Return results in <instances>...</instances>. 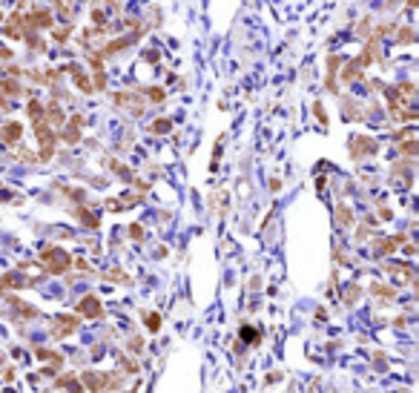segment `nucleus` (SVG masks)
Returning <instances> with one entry per match:
<instances>
[{"label":"nucleus","mask_w":419,"mask_h":393,"mask_svg":"<svg viewBox=\"0 0 419 393\" xmlns=\"http://www.w3.org/2000/svg\"><path fill=\"white\" fill-rule=\"evenodd\" d=\"M399 150L405 152V155H413V152H416V141H405V143L399 146Z\"/></svg>","instance_id":"nucleus-17"},{"label":"nucleus","mask_w":419,"mask_h":393,"mask_svg":"<svg viewBox=\"0 0 419 393\" xmlns=\"http://www.w3.org/2000/svg\"><path fill=\"white\" fill-rule=\"evenodd\" d=\"M170 126H172V124L167 121V118H158V121H155V124L150 126V129H152V132H158V135H161V132H170Z\"/></svg>","instance_id":"nucleus-11"},{"label":"nucleus","mask_w":419,"mask_h":393,"mask_svg":"<svg viewBox=\"0 0 419 393\" xmlns=\"http://www.w3.org/2000/svg\"><path fill=\"white\" fill-rule=\"evenodd\" d=\"M55 6H58V12H61L63 18H69V12H72V0H52Z\"/></svg>","instance_id":"nucleus-13"},{"label":"nucleus","mask_w":419,"mask_h":393,"mask_svg":"<svg viewBox=\"0 0 419 393\" xmlns=\"http://www.w3.org/2000/svg\"><path fill=\"white\" fill-rule=\"evenodd\" d=\"M52 23H55L52 12H46V9H35L32 15L23 18V26H29V29H52Z\"/></svg>","instance_id":"nucleus-3"},{"label":"nucleus","mask_w":419,"mask_h":393,"mask_svg":"<svg viewBox=\"0 0 419 393\" xmlns=\"http://www.w3.org/2000/svg\"><path fill=\"white\" fill-rule=\"evenodd\" d=\"M40 261L46 264V270H49V273H63V270L72 264V259L63 250H58V247H46V250L40 253Z\"/></svg>","instance_id":"nucleus-1"},{"label":"nucleus","mask_w":419,"mask_h":393,"mask_svg":"<svg viewBox=\"0 0 419 393\" xmlns=\"http://www.w3.org/2000/svg\"><path fill=\"white\" fill-rule=\"evenodd\" d=\"M72 75H75V81H78L80 92H92V83L86 81V75H83V72H80V69H75V66H72Z\"/></svg>","instance_id":"nucleus-10"},{"label":"nucleus","mask_w":419,"mask_h":393,"mask_svg":"<svg viewBox=\"0 0 419 393\" xmlns=\"http://www.w3.org/2000/svg\"><path fill=\"white\" fill-rule=\"evenodd\" d=\"M0 86H3V89L9 92V95H20V86H18V83H15V81H3V83H0Z\"/></svg>","instance_id":"nucleus-16"},{"label":"nucleus","mask_w":419,"mask_h":393,"mask_svg":"<svg viewBox=\"0 0 419 393\" xmlns=\"http://www.w3.org/2000/svg\"><path fill=\"white\" fill-rule=\"evenodd\" d=\"M147 324H150V330H158L161 319H158V316H155V313H150V316H147Z\"/></svg>","instance_id":"nucleus-18"},{"label":"nucleus","mask_w":419,"mask_h":393,"mask_svg":"<svg viewBox=\"0 0 419 393\" xmlns=\"http://www.w3.org/2000/svg\"><path fill=\"white\" fill-rule=\"evenodd\" d=\"M350 152H353V158H365V155L376 152V141H374V138H353Z\"/></svg>","instance_id":"nucleus-5"},{"label":"nucleus","mask_w":419,"mask_h":393,"mask_svg":"<svg viewBox=\"0 0 419 393\" xmlns=\"http://www.w3.org/2000/svg\"><path fill=\"white\" fill-rule=\"evenodd\" d=\"M20 132H23V126L20 124H6L3 126V132H0V138H3L6 143H15L20 138Z\"/></svg>","instance_id":"nucleus-9"},{"label":"nucleus","mask_w":419,"mask_h":393,"mask_svg":"<svg viewBox=\"0 0 419 393\" xmlns=\"http://www.w3.org/2000/svg\"><path fill=\"white\" fill-rule=\"evenodd\" d=\"M339 224H342V227H348V224H353V215H348V207H345V204L339 207Z\"/></svg>","instance_id":"nucleus-15"},{"label":"nucleus","mask_w":419,"mask_h":393,"mask_svg":"<svg viewBox=\"0 0 419 393\" xmlns=\"http://www.w3.org/2000/svg\"><path fill=\"white\" fill-rule=\"evenodd\" d=\"M58 327L61 330H55V336H66V333H72V327H78V319L75 316H58Z\"/></svg>","instance_id":"nucleus-8"},{"label":"nucleus","mask_w":419,"mask_h":393,"mask_svg":"<svg viewBox=\"0 0 419 393\" xmlns=\"http://www.w3.org/2000/svg\"><path fill=\"white\" fill-rule=\"evenodd\" d=\"M396 40H399V43H410V40H413V29H399V35H396Z\"/></svg>","instance_id":"nucleus-14"},{"label":"nucleus","mask_w":419,"mask_h":393,"mask_svg":"<svg viewBox=\"0 0 419 393\" xmlns=\"http://www.w3.org/2000/svg\"><path fill=\"white\" fill-rule=\"evenodd\" d=\"M35 135L40 141V161H49L52 158V150H55V135L49 132L46 121H35Z\"/></svg>","instance_id":"nucleus-2"},{"label":"nucleus","mask_w":419,"mask_h":393,"mask_svg":"<svg viewBox=\"0 0 419 393\" xmlns=\"http://www.w3.org/2000/svg\"><path fill=\"white\" fill-rule=\"evenodd\" d=\"M115 104H118L121 109H129L132 115H141V112H144V104L135 98L132 92H118V95H115Z\"/></svg>","instance_id":"nucleus-4"},{"label":"nucleus","mask_w":419,"mask_h":393,"mask_svg":"<svg viewBox=\"0 0 419 393\" xmlns=\"http://www.w3.org/2000/svg\"><path fill=\"white\" fill-rule=\"evenodd\" d=\"M3 32H6L9 37H26V35H23V15H12V18L6 20Z\"/></svg>","instance_id":"nucleus-7"},{"label":"nucleus","mask_w":419,"mask_h":393,"mask_svg":"<svg viewBox=\"0 0 419 393\" xmlns=\"http://www.w3.org/2000/svg\"><path fill=\"white\" fill-rule=\"evenodd\" d=\"M78 313L89 316V319H98V316H101V302L95 299V296H86V299L78 304Z\"/></svg>","instance_id":"nucleus-6"},{"label":"nucleus","mask_w":419,"mask_h":393,"mask_svg":"<svg viewBox=\"0 0 419 393\" xmlns=\"http://www.w3.org/2000/svg\"><path fill=\"white\" fill-rule=\"evenodd\" d=\"M342 78H345V81H356V78H359V63H348Z\"/></svg>","instance_id":"nucleus-12"},{"label":"nucleus","mask_w":419,"mask_h":393,"mask_svg":"<svg viewBox=\"0 0 419 393\" xmlns=\"http://www.w3.org/2000/svg\"><path fill=\"white\" fill-rule=\"evenodd\" d=\"M150 98L155 101V104H158V101H164V89H158V86H155V89H150Z\"/></svg>","instance_id":"nucleus-19"}]
</instances>
